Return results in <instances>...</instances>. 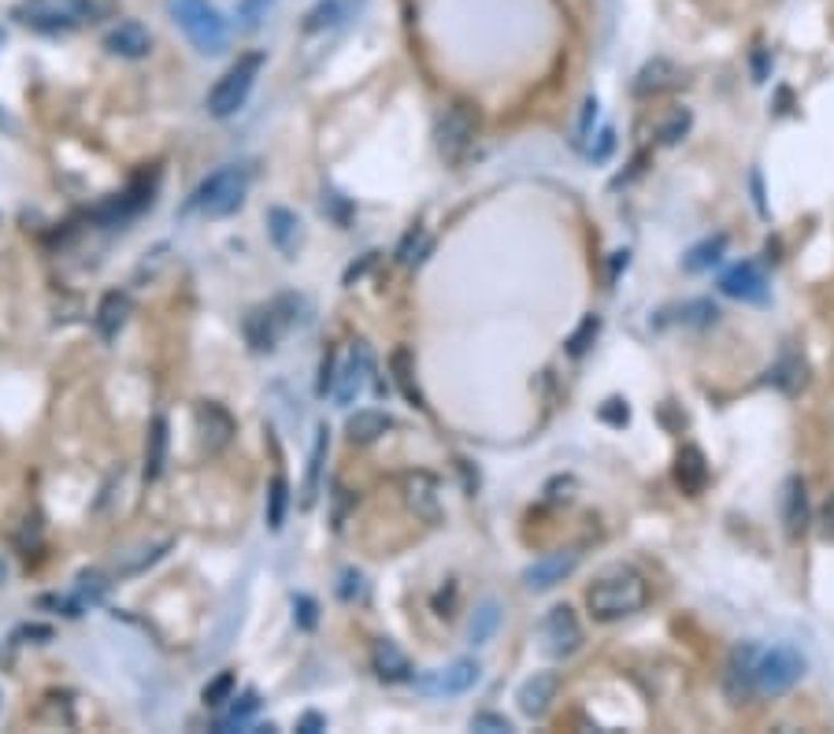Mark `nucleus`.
I'll list each match as a JSON object with an SVG mask.
<instances>
[{
    "label": "nucleus",
    "mask_w": 834,
    "mask_h": 734,
    "mask_svg": "<svg viewBox=\"0 0 834 734\" xmlns=\"http://www.w3.org/2000/svg\"><path fill=\"white\" fill-rule=\"evenodd\" d=\"M649 601V583L634 568H615L586 590V609L597 623H615L642 612Z\"/></svg>",
    "instance_id": "obj_1"
},
{
    "label": "nucleus",
    "mask_w": 834,
    "mask_h": 734,
    "mask_svg": "<svg viewBox=\"0 0 834 734\" xmlns=\"http://www.w3.org/2000/svg\"><path fill=\"white\" fill-rule=\"evenodd\" d=\"M249 167L245 163H226V167L212 171L201 186L194 189L189 197V208L194 212L208 215V220H223V215H234L245 204V194H249Z\"/></svg>",
    "instance_id": "obj_2"
},
{
    "label": "nucleus",
    "mask_w": 834,
    "mask_h": 734,
    "mask_svg": "<svg viewBox=\"0 0 834 734\" xmlns=\"http://www.w3.org/2000/svg\"><path fill=\"white\" fill-rule=\"evenodd\" d=\"M809 672L805 657L794 646L779 642V646H757L754 660V697H783L791 694Z\"/></svg>",
    "instance_id": "obj_3"
},
{
    "label": "nucleus",
    "mask_w": 834,
    "mask_h": 734,
    "mask_svg": "<svg viewBox=\"0 0 834 734\" xmlns=\"http://www.w3.org/2000/svg\"><path fill=\"white\" fill-rule=\"evenodd\" d=\"M167 8L171 15H175L178 30L186 34L189 45H194L201 57H215V52L226 49L231 30H226V20L215 4H208V0H167Z\"/></svg>",
    "instance_id": "obj_4"
},
{
    "label": "nucleus",
    "mask_w": 834,
    "mask_h": 734,
    "mask_svg": "<svg viewBox=\"0 0 834 734\" xmlns=\"http://www.w3.org/2000/svg\"><path fill=\"white\" fill-rule=\"evenodd\" d=\"M101 15V4L97 0H23L15 8V20L30 30H75V26H86Z\"/></svg>",
    "instance_id": "obj_5"
},
{
    "label": "nucleus",
    "mask_w": 834,
    "mask_h": 734,
    "mask_svg": "<svg viewBox=\"0 0 834 734\" xmlns=\"http://www.w3.org/2000/svg\"><path fill=\"white\" fill-rule=\"evenodd\" d=\"M478 108L468 101H452L438 120V130H434V141H438V152L446 163H464L468 152L475 149L478 141Z\"/></svg>",
    "instance_id": "obj_6"
},
{
    "label": "nucleus",
    "mask_w": 834,
    "mask_h": 734,
    "mask_svg": "<svg viewBox=\"0 0 834 734\" xmlns=\"http://www.w3.org/2000/svg\"><path fill=\"white\" fill-rule=\"evenodd\" d=\"M260 67H264V57H260V52H249V57H241L212 86V94H208V112H212L215 120H231V115L238 112L245 101H249L252 86H257Z\"/></svg>",
    "instance_id": "obj_7"
},
{
    "label": "nucleus",
    "mask_w": 834,
    "mask_h": 734,
    "mask_svg": "<svg viewBox=\"0 0 834 734\" xmlns=\"http://www.w3.org/2000/svg\"><path fill=\"white\" fill-rule=\"evenodd\" d=\"M542 649H546L552 660H568L583 649V623H578L571 605H557V609H549V615L542 620Z\"/></svg>",
    "instance_id": "obj_8"
},
{
    "label": "nucleus",
    "mask_w": 834,
    "mask_h": 734,
    "mask_svg": "<svg viewBox=\"0 0 834 734\" xmlns=\"http://www.w3.org/2000/svg\"><path fill=\"white\" fill-rule=\"evenodd\" d=\"M478 672L483 668L475 660H452L449 668H438V672H427L415 679V691L427 694V697H457V694H468L471 686L478 683Z\"/></svg>",
    "instance_id": "obj_9"
},
{
    "label": "nucleus",
    "mask_w": 834,
    "mask_h": 734,
    "mask_svg": "<svg viewBox=\"0 0 834 734\" xmlns=\"http://www.w3.org/2000/svg\"><path fill=\"white\" fill-rule=\"evenodd\" d=\"M401 494H404V505L420 515V520H427V523L441 520V486L431 471H408L404 483H401Z\"/></svg>",
    "instance_id": "obj_10"
},
{
    "label": "nucleus",
    "mask_w": 834,
    "mask_h": 734,
    "mask_svg": "<svg viewBox=\"0 0 834 734\" xmlns=\"http://www.w3.org/2000/svg\"><path fill=\"white\" fill-rule=\"evenodd\" d=\"M575 568H578V552L557 549V552H546L542 560H534V564L523 571V583H527V590L542 594V590H552V586L564 583Z\"/></svg>",
    "instance_id": "obj_11"
},
{
    "label": "nucleus",
    "mask_w": 834,
    "mask_h": 734,
    "mask_svg": "<svg viewBox=\"0 0 834 734\" xmlns=\"http://www.w3.org/2000/svg\"><path fill=\"white\" fill-rule=\"evenodd\" d=\"M234 415L226 412L220 401H201L197 405V434H201L204 452H223L234 441Z\"/></svg>",
    "instance_id": "obj_12"
},
{
    "label": "nucleus",
    "mask_w": 834,
    "mask_h": 734,
    "mask_svg": "<svg viewBox=\"0 0 834 734\" xmlns=\"http://www.w3.org/2000/svg\"><path fill=\"white\" fill-rule=\"evenodd\" d=\"M286 315H283V304H267V308H252L245 315V338H249L252 352H271L278 346L286 331Z\"/></svg>",
    "instance_id": "obj_13"
},
{
    "label": "nucleus",
    "mask_w": 834,
    "mask_h": 734,
    "mask_svg": "<svg viewBox=\"0 0 834 734\" xmlns=\"http://www.w3.org/2000/svg\"><path fill=\"white\" fill-rule=\"evenodd\" d=\"M754 660H757V642H742L731 649L727 672H723V691L734 705L754 697Z\"/></svg>",
    "instance_id": "obj_14"
},
{
    "label": "nucleus",
    "mask_w": 834,
    "mask_h": 734,
    "mask_svg": "<svg viewBox=\"0 0 834 734\" xmlns=\"http://www.w3.org/2000/svg\"><path fill=\"white\" fill-rule=\"evenodd\" d=\"M720 289L727 297H734V301H754V304H764L768 301V278L764 271H760L757 264H749V260H742V264L727 268L720 275Z\"/></svg>",
    "instance_id": "obj_15"
},
{
    "label": "nucleus",
    "mask_w": 834,
    "mask_h": 734,
    "mask_svg": "<svg viewBox=\"0 0 834 734\" xmlns=\"http://www.w3.org/2000/svg\"><path fill=\"white\" fill-rule=\"evenodd\" d=\"M557 694H560L557 672H534L527 683L520 686V694H515V705H520V712L527 716V720H542V716L552 709Z\"/></svg>",
    "instance_id": "obj_16"
},
{
    "label": "nucleus",
    "mask_w": 834,
    "mask_h": 734,
    "mask_svg": "<svg viewBox=\"0 0 834 734\" xmlns=\"http://www.w3.org/2000/svg\"><path fill=\"white\" fill-rule=\"evenodd\" d=\"M104 49L120 60H141L152 52V34L145 30L141 23L126 20V23H115L112 30L104 34Z\"/></svg>",
    "instance_id": "obj_17"
},
{
    "label": "nucleus",
    "mask_w": 834,
    "mask_h": 734,
    "mask_svg": "<svg viewBox=\"0 0 834 734\" xmlns=\"http://www.w3.org/2000/svg\"><path fill=\"white\" fill-rule=\"evenodd\" d=\"M371 371V352L364 349V346H357L346 357V364L338 368V375H334V383H331V389H334V401L338 405H349L352 397L364 389V375Z\"/></svg>",
    "instance_id": "obj_18"
},
{
    "label": "nucleus",
    "mask_w": 834,
    "mask_h": 734,
    "mask_svg": "<svg viewBox=\"0 0 834 734\" xmlns=\"http://www.w3.org/2000/svg\"><path fill=\"white\" fill-rule=\"evenodd\" d=\"M371 668H375V675L383 679V683H404V679H412V660L389 638H378L375 646H371Z\"/></svg>",
    "instance_id": "obj_19"
},
{
    "label": "nucleus",
    "mask_w": 834,
    "mask_h": 734,
    "mask_svg": "<svg viewBox=\"0 0 834 734\" xmlns=\"http://www.w3.org/2000/svg\"><path fill=\"white\" fill-rule=\"evenodd\" d=\"M783 527L791 538H801L809 531V494H805L801 475H791L783 486Z\"/></svg>",
    "instance_id": "obj_20"
},
{
    "label": "nucleus",
    "mask_w": 834,
    "mask_h": 734,
    "mask_svg": "<svg viewBox=\"0 0 834 734\" xmlns=\"http://www.w3.org/2000/svg\"><path fill=\"white\" fill-rule=\"evenodd\" d=\"M134 304L130 297L123 294V289H112V294L101 297V304H97V334H101L104 341H115L120 338V331L126 326V320H130Z\"/></svg>",
    "instance_id": "obj_21"
},
{
    "label": "nucleus",
    "mask_w": 834,
    "mask_h": 734,
    "mask_svg": "<svg viewBox=\"0 0 834 734\" xmlns=\"http://www.w3.org/2000/svg\"><path fill=\"white\" fill-rule=\"evenodd\" d=\"M675 483H679L683 494H690V497H697L705 486H709V460H705V452L697 446H683V452H679Z\"/></svg>",
    "instance_id": "obj_22"
},
{
    "label": "nucleus",
    "mask_w": 834,
    "mask_h": 734,
    "mask_svg": "<svg viewBox=\"0 0 834 734\" xmlns=\"http://www.w3.org/2000/svg\"><path fill=\"white\" fill-rule=\"evenodd\" d=\"M267 234H271L275 249L283 252L286 260L297 257V249H301V220H297L289 208H271L267 212Z\"/></svg>",
    "instance_id": "obj_23"
},
{
    "label": "nucleus",
    "mask_w": 834,
    "mask_h": 734,
    "mask_svg": "<svg viewBox=\"0 0 834 734\" xmlns=\"http://www.w3.org/2000/svg\"><path fill=\"white\" fill-rule=\"evenodd\" d=\"M386 431H394V415L378 412V408H360L357 415H349L346 423V434L352 446H371V441H378Z\"/></svg>",
    "instance_id": "obj_24"
},
{
    "label": "nucleus",
    "mask_w": 834,
    "mask_h": 734,
    "mask_svg": "<svg viewBox=\"0 0 834 734\" xmlns=\"http://www.w3.org/2000/svg\"><path fill=\"white\" fill-rule=\"evenodd\" d=\"M683 82H686L683 71H679L672 60H649L646 67L638 71L634 89H638L642 97H649V94H668V89H679Z\"/></svg>",
    "instance_id": "obj_25"
},
{
    "label": "nucleus",
    "mask_w": 834,
    "mask_h": 734,
    "mask_svg": "<svg viewBox=\"0 0 834 734\" xmlns=\"http://www.w3.org/2000/svg\"><path fill=\"white\" fill-rule=\"evenodd\" d=\"M768 375H772V383L791 397L809 386V364H805V357L797 349H783V357L775 360V368L768 371Z\"/></svg>",
    "instance_id": "obj_26"
},
{
    "label": "nucleus",
    "mask_w": 834,
    "mask_h": 734,
    "mask_svg": "<svg viewBox=\"0 0 834 734\" xmlns=\"http://www.w3.org/2000/svg\"><path fill=\"white\" fill-rule=\"evenodd\" d=\"M326 452H331V431L320 427V431H315L312 457H308V478H304V489H301V509H312L315 497H320V478H323Z\"/></svg>",
    "instance_id": "obj_27"
},
{
    "label": "nucleus",
    "mask_w": 834,
    "mask_h": 734,
    "mask_svg": "<svg viewBox=\"0 0 834 734\" xmlns=\"http://www.w3.org/2000/svg\"><path fill=\"white\" fill-rule=\"evenodd\" d=\"M163 464H167V420L157 415L149 427V446H145V478L157 483L163 475Z\"/></svg>",
    "instance_id": "obj_28"
},
{
    "label": "nucleus",
    "mask_w": 834,
    "mask_h": 734,
    "mask_svg": "<svg viewBox=\"0 0 834 734\" xmlns=\"http://www.w3.org/2000/svg\"><path fill=\"white\" fill-rule=\"evenodd\" d=\"M723 252H727V234H715V238H705L701 245H694L690 252L683 257V268L686 271H709L723 260Z\"/></svg>",
    "instance_id": "obj_29"
},
{
    "label": "nucleus",
    "mask_w": 834,
    "mask_h": 734,
    "mask_svg": "<svg viewBox=\"0 0 834 734\" xmlns=\"http://www.w3.org/2000/svg\"><path fill=\"white\" fill-rule=\"evenodd\" d=\"M497 627H501V605H497V601H483V605H478V612L471 615L468 638L475 642V646H486V642L497 634Z\"/></svg>",
    "instance_id": "obj_30"
},
{
    "label": "nucleus",
    "mask_w": 834,
    "mask_h": 734,
    "mask_svg": "<svg viewBox=\"0 0 834 734\" xmlns=\"http://www.w3.org/2000/svg\"><path fill=\"white\" fill-rule=\"evenodd\" d=\"M389 364H394V378H397V386H401V394L408 397V401H412L415 408H427V405H423L420 386H415V364H412V352H408V349H397Z\"/></svg>",
    "instance_id": "obj_31"
},
{
    "label": "nucleus",
    "mask_w": 834,
    "mask_h": 734,
    "mask_svg": "<svg viewBox=\"0 0 834 734\" xmlns=\"http://www.w3.org/2000/svg\"><path fill=\"white\" fill-rule=\"evenodd\" d=\"M257 712H260V697L257 694H245L241 701L231 705V712L215 720V731H220V734H226V731H249V720Z\"/></svg>",
    "instance_id": "obj_32"
},
{
    "label": "nucleus",
    "mask_w": 834,
    "mask_h": 734,
    "mask_svg": "<svg viewBox=\"0 0 834 734\" xmlns=\"http://www.w3.org/2000/svg\"><path fill=\"white\" fill-rule=\"evenodd\" d=\"M167 549H171V542H160V546H141V549H134V557L130 552H120L115 571H120V575H138V571H145L149 564H157Z\"/></svg>",
    "instance_id": "obj_33"
},
{
    "label": "nucleus",
    "mask_w": 834,
    "mask_h": 734,
    "mask_svg": "<svg viewBox=\"0 0 834 734\" xmlns=\"http://www.w3.org/2000/svg\"><path fill=\"white\" fill-rule=\"evenodd\" d=\"M286 505H289V486H286L283 475H275L271 478V486H267V527L271 531H283Z\"/></svg>",
    "instance_id": "obj_34"
},
{
    "label": "nucleus",
    "mask_w": 834,
    "mask_h": 734,
    "mask_svg": "<svg viewBox=\"0 0 834 734\" xmlns=\"http://www.w3.org/2000/svg\"><path fill=\"white\" fill-rule=\"evenodd\" d=\"M720 320V308L712 301H686L683 308H675V323L683 326H712Z\"/></svg>",
    "instance_id": "obj_35"
},
{
    "label": "nucleus",
    "mask_w": 834,
    "mask_h": 734,
    "mask_svg": "<svg viewBox=\"0 0 834 734\" xmlns=\"http://www.w3.org/2000/svg\"><path fill=\"white\" fill-rule=\"evenodd\" d=\"M341 20V4L338 0H323L320 8H312V12L304 15V30L315 34V30H326V26H334Z\"/></svg>",
    "instance_id": "obj_36"
},
{
    "label": "nucleus",
    "mask_w": 834,
    "mask_h": 734,
    "mask_svg": "<svg viewBox=\"0 0 834 734\" xmlns=\"http://www.w3.org/2000/svg\"><path fill=\"white\" fill-rule=\"evenodd\" d=\"M597 331H601V320H597V315H586V320L578 323V331L568 338V352H571V357H583V352L594 346Z\"/></svg>",
    "instance_id": "obj_37"
},
{
    "label": "nucleus",
    "mask_w": 834,
    "mask_h": 734,
    "mask_svg": "<svg viewBox=\"0 0 834 734\" xmlns=\"http://www.w3.org/2000/svg\"><path fill=\"white\" fill-rule=\"evenodd\" d=\"M686 130H690V112H686V108H675V112L660 123L657 138H660V145H675Z\"/></svg>",
    "instance_id": "obj_38"
},
{
    "label": "nucleus",
    "mask_w": 834,
    "mask_h": 734,
    "mask_svg": "<svg viewBox=\"0 0 834 734\" xmlns=\"http://www.w3.org/2000/svg\"><path fill=\"white\" fill-rule=\"evenodd\" d=\"M231 694H234V675L231 672H223L220 679H212V683L204 686V705L208 709H220L223 701H231Z\"/></svg>",
    "instance_id": "obj_39"
},
{
    "label": "nucleus",
    "mask_w": 834,
    "mask_h": 734,
    "mask_svg": "<svg viewBox=\"0 0 834 734\" xmlns=\"http://www.w3.org/2000/svg\"><path fill=\"white\" fill-rule=\"evenodd\" d=\"M108 586H112V583H108L104 571H82V575H78V597H82V601H86V597H89V601H97V597H101Z\"/></svg>",
    "instance_id": "obj_40"
},
{
    "label": "nucleus",
    "mask_w": 834,
    "mask_h": 734,
    "mask_svg": "<svg viewBox=\"0 0 834 734\" xmlns=\"http://www.w3.org/2000/svg\"><path fill=\"white\" fill-rule=\"evenodd\" d=\"M471 731H483V734H509V731H512V720H505L501 712H475V716H471Z\"/></svg>",
    "instance_id": "obj_41"
},
{
    "label": "nucleus",
    "mask_w": 834,
    "mask_h": 734,
    "mask_svg": "<svg viewBox=\"0 0 834 734\" xmlns=\"http://www.w3.org/2000/svg\"><path fill=\"white\" fill-rule=\"evenodd\" d=\"M271 4H275V0H238V20L245 26H257L267 15Z\"/></svg>",
    "instance_id": "obj_42"
},
{
    "label": "nucleus",
    "mask_w": 834,
    "mask_h": 734,
    "mask_svg": "<svg viewBox=\"0 0 834 734\" xmlns=\"http://www.w3.org/2000/svg\"><path fill=\"white\" fill-rule=\"evenodd\" d=\"M294 609H297V620H301V627L312 631L315 627V601H312V597H297Z\"/></svg>",
    "instance_id": "obj_43"
},
{
    "label": "nucleus",
    "mask_w": 834,
    "mask_h": 734,
    "mask_svg": "<svg viewBox=\"0 0 834 734\" xmlns=\"http://www.w3.org/2000/svg\"><path fill=\"white\" fill-rule=\"evenodd\" d=\"M820 534L827 542H834V494H827V501H823L820 509Z\"/></svg>",
    "instance_id": "obj_44"
},
{
    "label": "nucleus",
    "mask_w": 834,
    "mask_h": 734,
    "mask_svg": "<svg viewBox=\"0 0 834 734\" xmlns=\"http://www.w3.org/2000/svg\"><path fill=\"white\" fill-rule=\"evenodd\" d=\"M601 420H609V423H615V427H623V423L631 420V412H627V405L623 401H609L601 408Z\"/></svg>",
    "instance_id": "obj_45"
},
{
    "label": "nucleus",
    "mask_w": 834,
    "mask_h": 734,
    "mask_svg": "<svg viewBox=\"0 0 834 734\" xmlns=\"http://www.w3.org/2000/svg\"><path fill=\"white\" fill-rule=\"evenodd\" d=\"M326 727V720L320 712H304L301 716V723H297V731H304V734H315V731H323Z\"/></svg>",
    "instance_id": "obj_46"
},
{
    "label": "nucleus",
    "mask_w": 834,
    "mask_h": 734,
    "mask_svg": "<svg viewBox=\"0 0 834 734\" xmlns=\"http://www.w3.org/2000/svg\"><path fill=\"white\" fill-rule=\"evenodd\" d=\"M15 638H41V642H49L52 631L49 627H20V631H15Z\"/></svg>",
    "instance_id": "obj_47"
}]
</instances>
